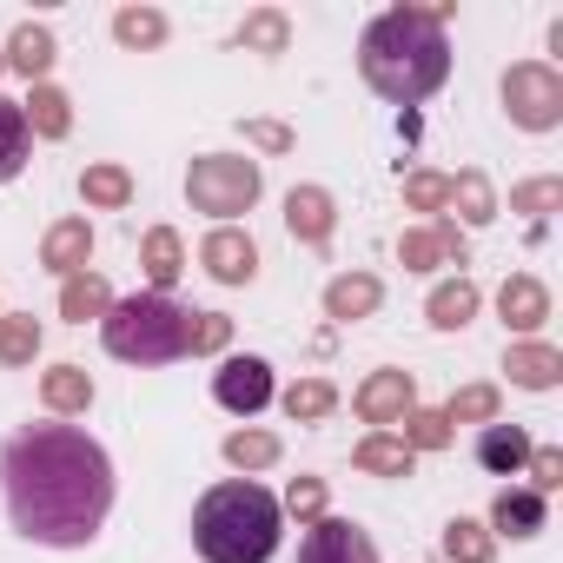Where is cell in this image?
I'll list each match as a JSON object with an SVG mask.
<instances>
[{
  "instance_id": "d6a6232c",
  "label": "cell",
  "mask_w": 563,
  "mask_h": 563,
  "mask_svg": "<svg viewBox=\"0 0 563 563\" xmlns=\"http://www.w3.org/2000/svg\"><path fill=\"white\" fill-rule=\"evenodd\" d=\"M497 411H504V391L497 385H457L451 405H444L451 424H497Z\"/></svg>"
},
{
  "instance_id": "4dcf8cb0",
  "label": "cell",
  "mask_w": 563,
  "mask_h": 563,
  "mask_svg": "<svg viewBox=\"0 0 563 563\" xmlns=\"http://www.w3.org/2000/svg\"><path fill=\"white\" fill-rule=\"evenodd\" d=\"M438 543H444V563H490V556H497V537H490L477 517H451Z\"/></svg>"
},
{
  "instance_id": "ab89813d",
  "label": "cell",
  "mask_w": 563,
  "mask_h": 563,
  "mask_svg": "<svg viewBox=\"0 0 563 563\" xmlns=\"http://www.w3.org/2000/svg\"><path fill=\"white\" fill-rule=\"evenodd\" d=\"M225 345H232V319H225V312H192V345H186V352L212 358V352H225Z\"/></svg>"
},
{
  "instance_id": "5bb4252c",
  "label": "cell",
  "mask_w": 563,
  "mask_h": 563,
  "mask_svg": "<svg viewBox=\"0 0 563 563\" xmlns=\"http://www.w3.org/2000/svg\"><path fill=\"white\" fill-rule=\"evenodd\" d=\"M385 306V286H378V272H339L332 286H325V319L332 325H358Z\"/></svg>"
},
{
  "instance_id": "2e32d148",
  "label": "cell",
  "mask_w": 563,
  "mask_h": 563,
  "mask_svg": "<svg viewBox=\"0 0 563 563\" xmlns=\"http://www.w3.org/2000/svg\"><path fill=\"white\" fill-rule=\"evenodd\" d=\"M504 372H510L517 391H556V385H563V352L543 345V339H517V345L504 352Z\"/></svg>"
},
{
  "instance_id": "e575fe53",
  "label": "cell",
  "mask_w": 563,
  "mask_h": 563,
  "mask_svg": "<svg viewBox=\"0 0 563 563\" xmlns=\"http://www.w3.org/2000/svg\"><path fill=\"white\" fill-rule=\"evenodd\" d=\"M398 424H405L398 438H405L411 451H444V444L457 438V431H451V418H444V411H424V405H411V411H405Z\"/></svg>"
},
{
  "instance_id": "f1b7e54d",
  "label": "cell",
  "mask_w": 563,
  "mask_h": 563,
  "mask_svg": "<svg viewBox=\"0 0 563 563\" xmlns=\"http://www.w3.org/2000/svg\"><path fill=\"white\" fill-rule=\"evenodd\" d=\"M451 206H457V219L464 225H490L504 206H497V192H490V179H484V166H464L457 179H451Z\"/></svg>"
},
{
  "instance_id": "e0dca14e",
  "label": "cell",
  "mask_w": 563,
  "mask_h": 563,
  "mask_svg": "<svg viewBox=\"0 0 563 563\" xmlns=\"http://www.w3.org/2000/svg\"><path fill=\"white\" fill-rule=\"evenodd\" d=\"M543 523H550V497H537V490H497L484 530H490V537H510V543H530Z\"/></svg>"
},
{
  "instance_id": "60d3db41",
  "label": "cell",
  "mask_w": 563,
  "mask_h": 563,
  "mask_svg": "<svg viewBox=\"0 0 563 563\" xmlns=\"http://www.w3.org/2000/svg\"><path fill=\"white\" fill-rule=\"evenodd\" d=\"M523 471H530V484H523V490H537V497H550V490H563V451H556V444H537Z\"/></svg>"
},
{
  "instance_id": "8fae6325",
  "label": "cell",
  "mask_w": 563,
  "mask_h": 563,
  "mask_svg": "<svg viewBox=\"0 0 563 563\" xmlns=\"http://www.w3.org/2000/svg\"><path fill=\"white\" fill-rule=\"evenodd\" d=\"M497 319H504V332H543L550 325V286L537 272H510L504 286H497Z\"/></svg>"
},
{
  "instance_id": "7402d4cb",
  "label": "cell",
  "mask_w": 563,
  "mask_h": 563,
  "mask_svg": "<svg viewBox=\"0 0 563 563\" xmlns=\"http://www.w3.org/2000/svg\"><path fill=\"white\" fill-rule=\"evenodd\" d=\"M352 464H358L365 477H411V471H418V451H411L398 431H372V438H358Z\"/></svg>"
},
{
  "instance_id": "4316f807",
  "label": "cell",
  "mask_w": 563,
  "mask_h": 563,
  "mask_svg": "<svg viewBox=\"0 0 563 563\" xmlns=\"http://www.w3.org/2000/svg\"><path fill=\"white\" fill-rule=\"evenodd\" d=\"M166 34H173V21L159 8H120L113 14V41L126 54H153V47H166Z\"/></svg>"
},
{
  "instance_id": "3957f363",
  "label": "cell",
  "mask_w": 563,
  "mask_h": 563,
  "mask_svg": "<svg viewBox=\"0 0 563 563\" xmlns=\"http://www.w3.org/2000/svg\"><path fill=\"white\" fill-rule=\"evenodd\" d=\"M286 510L252 477H225L192 504V550L206 563H272Z\"/></svg>"
},
{
  "instance_id": "ba28073f",
  "label": "cell",
  "mask_w": 563,
  "mask_h": 563,
  "mask_svg": "<svg viewBox=\"0 0 563 563\" xmlns=\"http://www.w3.org/2000/svg\"><path fill=\"white\" fill-rule=\"evenodd\" d=\"M299 563H378V543L352 517H319V523H306Z\"/></svg>"
},
{
  "instance_id": "d590c367",
  "label": "cell",
  "mask_w": 563,
  "mask_h": 563,
  "mask_svg": "<svg viewBox=\"0 0 563 563\" xmlns=\"http://www.w3.org/2000/svg\"><path fill=\"white\" fill-rule=\"evenodd\" d=\"M405 206L438 219V212L451 206V173H424V166H418V173H405Z\"/></svg>"
},
{
  "instance_id": "44dd1931",
  "label": "cell",
  "mask_w": 563,
  "mask_h": 563,
  "mask_svg": "<svg viewBox=\"0 0 563 563\" xmlns=\"http://www.w3.org/2000/svg\"><path fill=\"white\" fill-rule=\"evenodd\" d=\"M41 405H47L54 418H80V411L93 405V372H87V365H54V372H41Z\"/></svg>"
},
{
  "instance_id": "52a82bcc",
  "label": "cell",
  "mask_w": 563,
  "mask_h": 563,
  "mask_svg": "<svg viewBox=\"0 0 563 563\" xmlns=\"http://www.w3.org/2000/svg\"><path fill=\"white\" fill-rule=\"evenodd\" d=\"M212 398H219V411H232V418H258L278 391H272V365L265 358H225L219 372H212Z\"/></svg>"
},
{
  "instance_id": "d6986e66",
  "label": "cell",
  "mask_w": 563,
  "mask_h": 563,
  "mask_svg": "<svg viewBox=\"0 0 563 563\" xmlns=\"http://www.w3.org/2000/svg\"><path fill=\"white\" fill-rule=\"evenodd\" d=\"M477 306H484V292H477V278H444V286H431V299H424V319L438 325V332H464L471 319H477Z\"/></svg>"
},
{
  "instance_id": "7c38bea8",
  "label": "cell",
  "mask_w": 563,
  "mask_h": 563,
  "mask_svg": "<svg viewBox=\"0 0 563 563\" xmlns=\"http://www.w3.org/2000/svg\"><path fill=\"white\" fill-rule=\"evenodd\" d=\"M0 60H8V74H21L27 87H41V80L54 74V60H60V41H54L47 21H21V27L8 34V47H0Z\"/></svg>"
},
{
  "instance_id": "5b68a950",
  "label": "cell",
  "mask_w": 563,
  "mask_h": 563,
  "mask_svg": "<svg viewBox=\"0 0 563 563\" xmlns=\"http://www.w3.org/2000/svg\"><path fill=\"white\" fill-rule=\"evenodd\" d=\"M258 192H265L258 159H239V153H199V159L186 166V199H192V212H212L219 225H232L239 212H252Z\"/></svg>"
},
{
  "instance_id": "ac0fdd59",
  "label": "cell",
  "mask_w": 563,
  "mask_h": 563,
  "mask_svg": "<svg viewBox=\"0 0 563 563\" xmlns=\"http://www.w3.org/2000/svg\"><path fill=\"white\" fill-rule=\"evenodd\" d=\"M530 451H537V444H530V431H523V424H504V418H497V424H484V431H477V464H484V471H497V477H517V471L530 464Z\"/></svg>"
},
{
  "instance_id": "30bf717a",
  "label": "cell",
  "mask_w": 563,
  "mask_h": 563,
  "mask_svg": "<svg viewBox=\"0 0 563 563\" xmlns=\"http://www.w3.org/2000/svg\"><path fill=\"white\" fill-rule=\"evenodd\" d=\"M199 265L219 278V286H252V278H258V245L239 225H212L199 239Z\"/></svg>"
},
{
  "instance_id": "ffe728a7",
  "label": "cell",
  "mask_w": 563,
  "mask_h": 563,
  "mask_svg": "<svg viewBox=\"0 0 563 563\" xmlns=\"http://www.w3.org/2000/svg\"><path fill=\"white\" fill-rule=\"evenodd\" d=\"M21 120H27V133H34V140H67V133H74V100H67L54 80H41V87H27Z\"/></svg>"
},
{
  "instance_id": "f35d334b",
  "label": "cell",
  "mask_w": 563,
  "mask_h": 563,
  "mask_svg": "<svg viewBox=\"0 0 563 563\" xmlns=\"http://www.w3.org/2000/svg\"><path fill=\"white\" fill-rule=\"evenodd\" d=\"M278 510L299 517V523H319L325 517V477H292L286 497H278Z\"/></svg>"
},
{
  "instance_id": "4fadbf2b",
  "label": "cell",
  "mask_w": 563,
  "mask_h": 563,
  "mask_svg": "<svg viewBox=\"0 0 563 563\" xmlns=\"http://www.w3.org/2000/svg\"><path fill=\"white\" fill-rule=\"evenodd\" d=\"M286 232H292L299 245H325V239L339 232V199H332L325 186H292V192H286Z\"/></svg>"
},
{
  "instance_id": "6da1fadb",
  "label": "cell",
  "mask_w": 563,
  "mask_h": 563,
  "mask_svg": "<svg viewBox=\"0 0 563 563\" xmlns=\"http://www.w3.org/2000/svg\"><path fill=\"white\" fill-rule=\"evenodd\" d=\"M8 523L47 550H87L113 510V457L80 424H27L0 451Z\"/></svg>"
},
{
  "instance_id": "cb8c5ba5",
  "label": "cell",
  "mask_w": 563,
  "mask_h": 563,
  "mask_svg": "<svg viewBox=\"0 0 563 563\" xmlns=\"http://www.w3.org/2000/svg\"><path fill=\"white\" fill-rule=\"evenodd\" d=\"M140 272L153 278V292H166L173 278L186 272V239H179L173 225H153V232L140 239Z\"/></svg>"
},
{
  "instance_id": "8d00e7d4",
  "label": "cell",
  "mask_w": 563,
  "mask_h": 563,
  "mask_svg": "<svg viewBox=\"0 0 563 563\" xmlns=\"http://www.w3.org/2000/svg\"><path fill=\"white\" fill-rule=\"evenodd\" d=\"M563 206V179H523V186H510V212H523V219H550Z\"/></svg>"
},
{
  "instance_id": "b9f144b4",
  "label": "cell",
  "mask_w": 563,
  "mask_h": 563,
  "mask_svg": "<svg viewBox=\"0 0 563 563\" xmlns=\"http://www.w3.org/2000/svg\"><path fill=\"white\" fill-rule=\"evenodd\" d=\"M239 133H245V146H258V153H292V146H299V133H292L286 120H239Z\"/></svg>"
},
{
  "instance_id": "74e56055",
  "label": "cell",
  "mask_w": 563,
  "mask_h": 563,
  "mask_svg": "<svg viewBox=\"0 0 563 563\" xmlns=\"http://www.w3.org/2000/svg\"><path fill=\"white\" fill-rule=\"evenodd\" d=\"M398 265H405V272H438V265H444V239H438L431 225L398 232Z\"/></svg>"
},
{
  "instance_id": "603a6c76",
  "label": "cell",
  "mask_w": 563,
  "mask_h": 563,
  "mask_svg": "<svg viewBox=\"0 0 563 563\" xmlns=\"http://www.w3.org/2000/svg\"><path fill=\"white\" fill-rule=\"evenodd\" d=\"M113 312V286L100 272H74V278H60V319L67 325H87V319H107Z\"/></svg>"
},
{
  "instance_id": "8992f818",
  "label": "cell",
  "mask_w": 563,
  "mask_h": 563,
  "mask_svg": "<svg viewBox=\"0 0 563 563\" xmlns=\"http://www.w3.org/2000/svg\"><path fill=\"white\" fill-rule=\"evenodd\" d=\"M497 93H504L510 126H523V133L563 126V74H556L550 60H517V67H504Z\"/></svg>"
},
{
  "instance_id": "83f0119b",
  "label": "cell",
  "mask_w": 563,
  "mask_h": 563,
  "mask_svg": "<svg viewBox=\"0 0 563 563\" xmlns=\"http://www.w3.org/2000/svg\"><path fill=\"white\" fill-rule=\"evenodd\" d=\"M27 153H34V133H27V120H21V100H8V93H0V186H8V179H21Z\"/></svg>"
},
{
  "instance_id": "484cf974",
  "label": "cell",
  "mask_w": 563,
  "mask_h": 563,
  "mask_svg": "<svg viewBox=\"0 0 563 563\" xmlns=\"http://www.w3.org/2000/svg\"><path fill=\"white\" fill-rule=\"evenodd\" d=\"M80 199H87L93 212H126V206H133V173L113 166V159H100V166L80 173Z\"/></svg>"
},
{
  "instance_id": "9a60e30c",
  "label": "cell",
  "mask_w": 563,
  "mask_h": 563,
  "mask_svg": "<svg viewBox=\"0 0 563 563\" xmlns=\"http://www.w3.org/2000/svg\"><path fill=\"white\" fill-rule=\"evenodd\" d=\"M87 258H93V225L74 212V219H54L47 225V239H41V265L54 272V278H74V272H87Z\"/></svg>"
},
{
  "instance_id": "277c9868",
  "label": "cell",
  "mask_w": 563,
  "mask_h": 563,
  "mask_svg": "<svg viewBox=\"0 0 563 563\" xmlns=\"http://www.w3.org/2000/svg\"><path fill=\"white\" fill-rule=\"evenodd\" d=\"M100 339L126 365H173L192 345V312L173 306L166 292H133V299H113V312L100 319Z\"/></svg>"
},
{
  "instance_id": "d4e9b609",
  "label": "cell",
  "mask_w": 563,
  "mask_h": 563,
  "mask_svg": "<svg viewBox=\"0 0 563 563\" xmlns=\"http://www.w3.org/2000/svg\"><path fill=\"white\" fill-rule=\"evenodd\" d=\"M232 41H239L245 54H286V47H292V14H286V8H252Z\"/></svg>"
},
{
  "instance_id": "7a4b0ae2",
  "label": "cell",
  "mask_w": 563,
  "mask_h": 563,
  "mask_svg": "<svg viewBox=\"0 0 563 563\" xmlns=\"http://www.w3.org/2000/svg\"><path fill=\"white\" fill-rule=\"evenodd\" d=\"M358 74H365V87L378 93V100H391V107H418V100H431L444 80H451V41H444V27L424 14V8H385L372 27H365V41H358Z\"/></svg>"
},
{
  "instance_id": "7bdbcfd3",
  "label": "cell",
  "mask_w": 563,
  "mask_h": 563,
  "mask_svg": "<svg viewBox=\"0 0 563 563\" xmlns=\"http://www.w3.org/2000/svg\"><path fill=\"white\" fill-rule=\"evenodd\" d=\"M0 74H8V60H0Z\"/></svg>"
},
{
  "instance_id": "f546056e",
  "label": "cell",
  "mask_w": 563,
  "mask_h": 563,
  "mask_svg": "<svg viewBox=\"0 0 563 563\" xmlns=\"http://www.w3.org/2000/svg\"><path fill=\"white\" fill-rule=\"evenodd\" d=\"M41 339H47V332H41L34 312H0V365H14V372L34 365V358H41Z\"/></svg>"
},
{
  "instance_id": "836d02e7",
  "label": "cell",
  "mask_w": 563,
  "mask_h": 563,
  "mask_svg": "<svg viewBox=\"0 0 563 563\" xmlns=\"http://www.w3.org/2000/svg\"><path fill=\"white\" fill-rule=\"evenodd\" d=\"M219 451H225V464H232V471H272V464H278V438H272V431H252V424H245V431H232Z\"/></svg>"
},
{
  "instance_id": "1f68e13d",
  "label": "cell",
  "mask_w": 563,
  "mask_h": 563,
  "mask_svg": "<svg viewBox=\"0 0 563 563\" xmlns=\"http://www.w3.org/2000/svg\"><path fill=\"white\" fill-rule=\"evenodd\" d=\"M278 405H286V418H292V424H319V418H332V411H339V391H332V378H299Z\"/></svg>"
},
{
  "instance_id": "9c48e42d",
  "label": "cell",
  "mask_w": 563,
  "mask_h": 563,
  "mask_svg": "<svg viewBox=\"0 0 563 563\" xmlns=\"http://www.w3.org/2000/svg\"><path fill=\"white\" fill-rule=\"evenodd\" d=\"M411 405H418V378H411V372H398V365L372 372V378L352 391V411H358L365 424H378V431H385V424H398Z\"/></svg>"
}]
</instances>
